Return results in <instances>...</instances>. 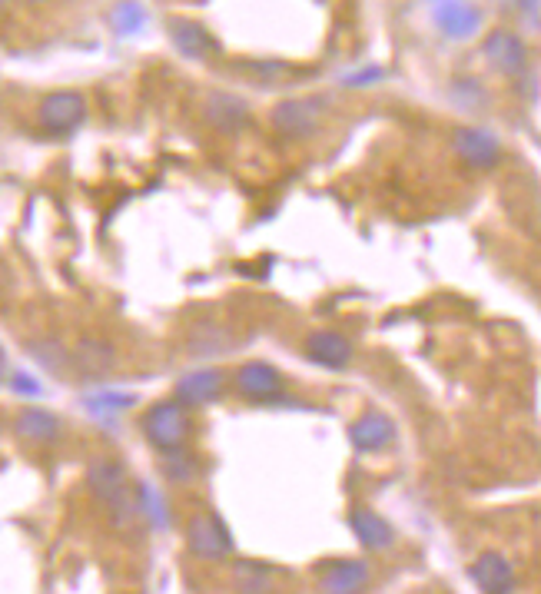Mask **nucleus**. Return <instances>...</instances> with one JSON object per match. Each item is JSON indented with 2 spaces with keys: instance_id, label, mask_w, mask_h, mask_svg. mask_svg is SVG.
Instances as JSON below:
<instances>
[{
  "instance_id": "13",
  "label": "nucleus",
  "mask_w": 541,
  "mask_h": 594,
  "mask_svg": "<svg viewBox=\"0 0 541 594\" xmlns=\"http://www.w3.org/2000/svg\"><path fill=\"white\" fill-rule=\"evenodd\" d=\"M170 37H173V47L190 60H206L220 50V44L213 40L210 30H206L200 20H190V17H173Z\"/></svg>"
},
{
  "instance_id": "23",
  "label": "nucleus",
  "mask_w": 541,
  "mask_h": 594,
  "mask_svg": "<svg viewBox=\"0 0 541 594\" xmlns=\"http://www.w3.org/2000/svg\"><path fill=\"white\" fill-rule=\"evenodd\" d=\"M137 505H140V512H147V515L153 518V525H156V528H166V508H163V498L156 495L153 488H140Z\"/></svg>"
},
{
  "instance_id": "4",
  "label": "nucleus",
  "mask_w": 541,
  "mask_h": 594,
  "mask_svg": "<svg viewBox=\"0 0 541 594\" xmlns=\"http://www.w3.org/2000/svg\"><path fill=\"white\" fill-rule=\"evenodd\" d=\"M83 120H87V100H83V93L77 90L50 93V97H44V103H40V123H44L50 133H70V130H77Z\"/></svg>"
},
{
  "instance_id": "10",
  "label": "nucleus",
  "mask_w": 541,
  "mask_h": 594,
  "mask_svg": "<svg viewBox=\"0 0 541 594\" xmlns=\"http://www.w3.org/2000/svg\"><path fill=\"white\" fill-rule=\"evenodd\" d=\"M369 565L359 558L332 561L319 571V591L322 594H362L369 585Z\"/></svg>"
},
{
  "instance_id": "6",
  "label": "nucleus",
  "mask_w": 541,
  "mask_h": 594,
  "mask_svg": "<svg viewBox=\"0 0 541 594\" xmlns=\"http://www.w3.org/2000/svg\"><path fill=\"white\" fill-rule=\"evenodd\" d=\"M322 117V100L316 97H299V100H283L273 110V127L286 137H309L319 130Z\"/></svg>"
},
{
  "instance_id": "25",
  "label": "nucleus",
  "mask_w": 541,
  "mask_h": 594,
  "mask_svg": "<svg viewBox=\"0 0 541 594\" xmlns=\"http://www.w3.org/2000/svg\"><path fill=\"white\" fill-rule=\"evenodd\" d=\"M137 399L133 395H97V399H90V409L93 412H100V415H107V412H120V409H127V405H133Z\"/></svg>"
},
{
  "instance_id": "8",
  "label": "nucleus",
  "mask_w": 541,
  "mask_h": 594,
  "mask_svg": "<svg viewBox=\"0 0 541 594\" xmlns=\"http://www.w3.org/2000/svg\"><path fill=\"white\" fill-rule=\"evenodd\" d=\"M472 581L482 594H515L518 585L512 561L498 555V551H482L472 561Z\"/></svg>"
},
{
  "instance_id": "26",
  "label": "nucleus",
  "mask_w": 541,
  "mask_h": 594,
  "mask_svg": "<svg viewBox=\"0 0 541 594\" xmlns=\"http://www.w3.org/2000/svg\"><path fill=\"white\" fill-rule=\"evenodd\" d=\"M379 77H382V70H366V74L349 77V83H369V80H379Z\"/></svg>"
},
{
  "instance_id": "5",
  "label": "nucleus",
  "mask_w": 541,
  "mask_h": 594,
  "mask_svg": "<svg viewBox=\"0 0 541 594\" xmlns=\"http://www.w3.org/2000/svg\"><path fill=\"white\" fill-rule=\"evenodd\" d=\"M233 389L249 402H269L283 392V375L269 362H243L233 372Z\"/></svg>"
},
{
  "instance_id": "20",
  "label": "nucleus",
  "mask_w": 541,
  "mask_h": 594,
  "mask_svg": "<svg viewBox=\"0 0 541 594\" xmlns=\"http://www.w3.org/2000/svg\"><path fill=\"white\" fill-rule=\"evenodd\" d=\"M14 432L27 442H50L60 435V419L47 409H27L17 415Z\"/></svg>"
},
{
  "instance_id": "1",
  "label": "nucleus",
  "mask_w": 541,
  "mask_h": 594,
  "mask_svg": "<svg viewBox=\"0 0 541 594\" xmlns=\"http://www.w3.org/2000/svg\"><path fill=\"white\" fill-rule=\"evenodd\" d=\"M87 485H90V492L110 508V515L120 528H127L130 521L140 515L137 495L130 492L127 468H123L117 458H93L87 468Z\"/></svg>"
},
{
  "instance_id": "21",
  "label": "nucleus",
  "mask_w": 541,
  "mask_h": 594,
  "mask_svg": "<svg viewBox=\"0 0 541 594\" xmlns=\"http://www.w3.org/2000/svg\"><path fill=\"white\" fill-rule=\"evenodd\" d=\"M163 475L176 485H186L200 475V465H196V458L186 452V448H176V452L163 455Z\"/></svg>"
},
{
  "instance_id": "9",
  "label": "nucleus",
  "mask_w": 541,
  "mask_h": 594,
  "mask_svg": "<svg viewBox=\"0 0 541 594\" xmlns=\"http://www.w3.org/2000/svg\"><path fill=\"white\" fill-rule=\"evenodd\" d=\"M226 389V372L223 369H196L186 372L173 389V399L180 405H210L213 399H220Z\"/></svg>"
},
{
  "instance_id": "7",
  "label": "nucleus",
  "mask_w": 541,
  "mask_h": 594,
  "mask_svg": "<svg viewBox=\"0 0 541 594\" xmlns=\"http://www.w3.org/2000/svg\"><path fill=\"white\" fill-rule=\"evenodd\" d=\"M452 147L468 166H478V170H492L502 160V143L482 127H459L452 137Z\"/></svg>"
},
{
  "instance_id": "17",
  "label": "nucleus",
  "mask_w": 541,
  "mask_h": 594,
  "mask_svg": "<svg viewBox=\"0 0 541 594\" xmlns=\"http://www.w3.org/2000/svg\"><path fill=\"white\" fill-rule=\"evenodd\" d=\"M349 525H352V531H356V538H359L362 548H369V551H386V548H392V541H395L392 525L382 515L369 512V508H359V512H352Z\"/></svg>"
},
{
  "instance_id": "12",
  "label": "nucleus",
  "mask_w": 541,
  "mask_h": 594,
  "mask_svg": "<svg viewBox=\"0 0 541 594\" xmlns=\"http://www.w3.org/2000/svg\"><path fill=\"white\" fill-rule=\"evenodd\" d=\"M203 117L216 130L236 133V130H243L246 123H249V107H246L243 97H236V93L213 90L210 97L203 100Z\"/></svg>"
},
{
  "instance_id": "19",
  "label": "nucleus",
  "mask_w": 541,
  "mask_h": 594,
  "mask_svg": "<svg viewBox=\"0 0 541 594\" xmlns=\"http://www.w3.org/2000/svg\"><path fill=\"white\" fill-rule=\"evenodd\" d=\"M230 585L236 594H273L276 578L266 565H256V561H233Z\"/></svg>"
},
{
  "instance_id": "27",
  "label": "nucleus",
  "mask_w": 541,
  "mask_h": 594,
  "mask_svg": "<svg viewBox=\"0 0 541 594\" xmlns=\"http://www.w3.org/2000/svg\"><path fill=\"white\" fill-rule=\"evenodd\" d=\"M0 372H4V349H0Z\"/></svg>"
},
{
  "instance_id": "16",
  "label": "nucleus",
  "mask_w": 541,
  "mask_h": 594,
  "mask_svg": "<svg viewBox=\"0 0 541 594\" xmlns=\"http://www.w3.org/2000/svg\"><path fill=\"white\" fill-rule=\"evenodd\" d=\"M349 439H352V445L359 448V452H382V448L392 445V439H395V425H392L389 415L366 412L362 419L352 422Z\"/></svg>"
},
{
  "instance_id": "24",
  "label": "nucleus",
  "mask_w": 541,
  "mask_h": 594,
  "mask_svg": "<svg viewBox=\"0 0 541 594\" xmlns=\"http://www.w3.org/2000/svg\"><path fill=\"white\" fill-rule=\"evenodd\" d=\"M34 352L40 356V362L50 369V372H60L70 362V356H67V349L64 346H57V342H37L34 346Z\"/></svg>"
},
{
  "instance_id": "22",
  "label": "nucleus",
  "mask_w": 541,
  "mask_h": 594,
  "mask_svg": "<svg viewBox=\"0 0 541 594\" xmlns=\"http://www.w3.org/2000/svg\"><path fill=\"white\" fill-rule=\"evenodd\" d=\"M147 24V14H143L140 4H120L113 10V27H117V34H137V30Z\"/></svg>"
},
{
  "instance_id": "11",
  "label": "nucleus",
  "mask_w": 541,
  "mask_h": 594,
  "mask_svg": "<svg viewBox=\"0 0 541 594\" xmlns=\"http://www.w3.org/2000/svg\"><path fill=\"white\" fill-rule=\"evenodd\" d=\"M435 27L452 40H468L482 30V10L472 4H459V0H445V4L432 7Z\"/></svg>"
},
{
  "instance_id": "2",
  "label": "nucleus",
  "mask_w": 541,
  "mask_h": 594,
  "mask_svg": "<svg viewBox=\"0 0 541 594\" xmlns=\"http://www.w3.org/2000/svg\"><path fill=\"white\" fill-rule=\"evenodd\" d=\"M190 412L186 405H180L176 399L170 402H156L153 409L143 419V432H147V442L156 448V452H176V448H186V439H190Z\"/></svg>"
},
{
  "instance_id": "14",
  "label": "nucleus",
  "mask_w": 541,
  "mask_h": 594,
  "mask_svg": "<svg viewBox=\"0 0 541 594\" xmlns=\"http://www.w3.org/2000/svg\"><path fill=\"white\" fill-rule=\"evenodd\" d=\"M306 356L326 369H346L352 359V346L342 332L319 329V332H309L306 336Z\"/></svg>"
},
{
  "instance_id": "15",
  "label": "nucleus",
  "mask_w": 541,
  "mask_h": 594,
  "mask_svg": "<svg viewBox=\"0 0 541 594\" xmlns=\"http://www.w3.org/2000/svg\"><path fill=\"white\" fill-rule=\"evenodd\" d=\"M485 57L492 60L495 70H502V74H508V77L522 74L525 64H528L525 44L515 34H508V30H495V34L485 40Z\"/></svg>"
},
{
  "instance_id": "3",
  "label": "nucleus",
  "mask_w": 541,
  "mask_h": 594,
  "mask_svg": "<svg viewBox=\"0 0 541 594\" xmlns=\"http://www.w3.org/2000/svg\"><path fill=\"white\" fill-rule=\"evenodd\" d=\"M186 545H190L193 555L203 561H226L236 548L230 528H226L223 518L213 512H196L190 521H186Z\"/></svg>"
},
{
  "instance_id": "18",
  "label": "nucleus",
  "mask_w": 541,
  "mask_h": 594,
  "mask_svg": "<svg viewBox=\"0 0 541 594\" xmlns=\"http://www.w3.org/2000/svg\"><path fill=\"white\" fill-rule=\"evenodd\" d=\"M70 362H74L83 375H107L117 366V349L103 339H80L77 349L70 352Z\"/></svg>"
}]
</instances>
